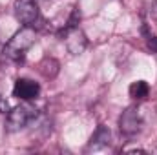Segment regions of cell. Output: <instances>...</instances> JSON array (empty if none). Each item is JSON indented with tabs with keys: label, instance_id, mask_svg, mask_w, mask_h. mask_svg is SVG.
I'll return each instance as SVG.
<instances>
[{
	"label": "cell",
	"instance_id": "8fae6325",
	"mask_svg": "<svg viewBox=\"0 0 157 155\" xmlns=\"http://www.w3.org/2000/svg\"><path fill=\"white\" fill-rule=\"evenodd\" d=\"M148 47H150L154 53H157V37H150V40H148Z\"/></svg>",
	"mask_w": 157,
	"mask_h": 155
},
{
	"label": "cell",
	"instance_id": "7c38bea8",
	"mask_svg": "<svg viewBox=\"0 0 157 155\" xmlns=\"http://www.w3.org/2000/svg\"><path fill=\"white\" fill-rule=\"evenodd\" d=\"M6 110H7V102H6V100H4V97L0 95V112H2V113H6Z\"/></svg>",
	"mask_w": 157,
	"mask_h": 155
},
{
	"label": "cell",
	"instance_id": "ba28073f",
	"mask_svg": "<svg viewBox=\"0 0 157 155\" xmlns=\"http://www.w3.org/2000/svg\"><path fill=\"white\" fill-rule=\"evenodd\" d=\"M128 91H130V97H132V99L143 100V99L148 97L150 86H148V82H144V80H135V82H132V86H130Z\"/></svg>",
	"mask_w": 157,
	"mask_h": 155
},
{
	"label": "cell",
	"instance_id": "9c48e42d",
	"mask_svg": "<svg viewBox=\"0 0 157 155\" xmlns=\"http://www.w3.org/2000/svg\"><path fill=\"white\" fill-rule=\"evenodd\" d=\"M40 71H42V75L44 77H55L57 73H59V62L55 60V59H44L42 62L39 64Z\"/></svg>",
	"mask_w": 157,
	"mask_h": 155
},
{
	"label": "cell",
	"instance_id": "8992f818",
	"mask_svg": "<svg viewBox=\"0 0 157 155\" xmlns=\"http://www.w3.org/2000/svg\"><path fill=\"white\" fill-rule=\"evenodd\" d=\"M39 82H35L31 78H17V82L13 86V97H17L20 100H33L39 97Z\"/></svg>",
	"mask_w": 157,
	"mask_h": 155
},
{
	"label": "cell",
	"instance_id": "52a82bcc",
	"mask_svg": "<svg viewBox=\"0 0 157 155\" xmlns=\"http://www.w3.org/2000/svg\"><path fill=\"white\" fill-rule=\"evenodd\" d=\"M110 142H112V131L106 126H99L97 131L91 135L88 150H101V148H106Z\"/></svg>",
	"mask_w": 157,
	"mask_h": 155
},
{
	"label": "cell",
	"instance_id": "30bf717a",
	"mask_svg": "<svg viewBox=\"0 0 157 155\" xmlns=\"http://www.w3.org/2000/svg\"><path fill=\"white\" fill-rule=\"evenodd\" d=\"M146 13L152 20H157V0H152L148 6H146Z\"/></svg>",
	"mask_w": 157,
	"mask_h": 155
},
{
	"label": "cell",
	"instance_id": "277c9868",
	"mask_svg": "<svg viewBox=\"0 0 157 155\" xmlns=\"http://www.w3.org/2000/svg\"><path fill=\"white\" fill-rule=\"evenodd\" d=\"M119 128L124 135L128 137H133L141 131L143 128V119H141V113L137 108H126L122 112V115L119 119Z\"/></svg>",
	"mask_w": 157,
	"mask_h": 155
},
{
	"label": "cell",
	"instance_id": "6da1fadb",
	"mask_svg": "<svg viewBox=\"0 0 157 155\" xmlns=\"http://www.w3.org/2000/svg\"><path fill=\"white\" fill-rule=\"evenodd\" d=\"M37 42V31L31 28V26H24L20 31H17L9 42L6 44L4 47V57L9 59V60H22V57L26 55V51Z\"/></svg>",
	"mask_w": 157,
	"mask_h": 155
},
{
	"label": "cell",
	"instance_id": "7a4b0ae2",
	"mask_svg": "<svg viewBox=\"0 0 157 155\" xmlns=\"http://www.w3.org/2000/svg\"><path fill=\"white\" fill-rule=\"evenodd\" d=\"M35 117H37V108H35L33 104H29V100H24V104L15 106V108L7 113L6 130H7V131H18V130H22V128H26Z\"/></svg>",
	"mask_w": 157,
	"mask_h": 155
},
{
	"label": "cell",
	"instance_id": "5b68a950",
	"mask_svg": "<svg viewBox=\"0 0 157 155\" xmlns=\"http://www.w3.org/2000/svg\"><path fill=\"white\" fill-rule=\"evenodd\" d=\"M15 17L20 24L31 26L39 18V6L35 0H15Z\"/></svg>",
	"mask_w": 157,
	"mask_h": 155
},
{
	"label": "cell",
	"instance_id": "3957f363",
	"mask_svg": "<svg viewBox=\"0 0 157 155\" xmlns=\"http://www.w3.org/2000/svg\"><path fill=\"white\" fill-rule=\"evenodd\" d=\"M62 40L68 47V51L71 55H80L84 53L86 46H88V40H86V35L78 29L77 26H66L64 33H62Z\"/></svg>",
	"mask_w": 157,
	"mask_h": 155
}]
</instances>
